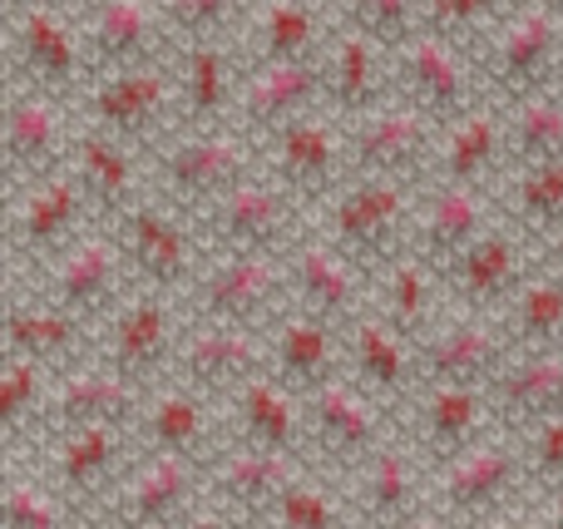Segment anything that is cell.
Returning <instances> with one entry per match:
<instances>
[{"instance_id": "6da1fadb", "label": "cell", "mask_w": 563, "mask_h": 529, "mask_svg": "<svg viewBox=\"0 0 563 529\" xmlns=\"http://www.w3.org/2000/svg\"><path fill=\"white\" fill-rule=\"evenodd\" d=\"M519 505H534L525 445L515 431H499V426L430 475V520L440 525H495Z\"/></svg>"}, {"instance_id": "7a4b0ae2", "label": "cell", "mask_w": 563, "mask_h": 529, "mask_svg": "<svg viewBox=\"0 0 563 529\" xmlns=\"http://www.w3.org/2000/svg\"><path fill=\"white\" fill-rule=\"evenodd\" d=\"M416 184L400 178H346L327 203L317 208V228L376 283L386 263H396L410 247V223H416Z\"/></svg>"}, {"instance_id": "3957f363", "label": "cell", "mask_w": 563, "mask_h": 529, "mask_svg": "<svg viewBox=\"0 0 563 529\" xmlns=\"http://www.w3.org/2000/svg\"><path fill=\"white\" fill-rule=\"evenodd\" d=\"M479 85L495 104L563 85V0H519L499 30L479 45Z\"/></svg>"}, {"instance_id": "277c9868", "label": "cell", "mask_w": 563, "mask_h": 529, "mask_svg": "<svg viewBox=\"0 0 563 529\" xmlns=\"http://www.w3.org/2000/svg\"><path fill=\"white\" fill-rule=\"evenodd\" d=\"M15 461L35 465L79 520H99L104 505L114 500V491L124 485L129 465L139 461V441L129 421L75 426V431L49 436L30 455H15Z\"/></svg>"}, {"instance_id": "5b68a950", "label": "cell", "mask_w": 563, "mask_h": 529, "mask_svg": "<svg viewBox=\"0 0 563 529\" xmlns=\"http://www.w3.org/2000/svg\"><path fill=\"white\" fill-rule=\"evenodd\" d=\"M257 168H263V148L243 129H184L148 154L154 194L188 218H198Z\"/></svg>"}, {"instance_id": "8992f818", "label": "cell", "mask_w": 563, "mask_h": 529, "mask_svg": "<svg viewBox=\"0 0 563 529\" xmlns=\"http://www.w3.org/2000/svg\"><path fill=\"white\" fill-rule=\"evenodd\" d=\"M203 257L223 253H287L311 228V203H301L291 188H282L267 168L228 188L218 203L194 218Z\"/></svg>"}, {"instance_id": "52a82bcc", "label": "cell", "mask_w": 563, "mask_h": 529, "mask_svg": "<svg viewBox=\"0 0 563 529\" xmlns=\"http://www.w3.org/2000/svg\"><path fill=\"white\" fill-rule=\"evenodd\" d=\"M95 223L99 218L89 208V194L69 164L59 174H45L35 184L15 188V194H5V273H40L49 257H59Z\"/></svg>"}, {"instance_id": "ba28073f", "label": "cell", "mask_w": 563, "mask_h": 529, "mask_svg": "<svg viewBox=\"0 0 563 529\" xmlns=\"http://www.w3.org/2000/svg\"><path fill=\"white\" fill-rule=\"evenodd\" d=\"M184 327H188L184 297L139 283L134 293L99 322L95 356L109 366V372L129 376L134 386L148 392V386H158L168 372H174V352H178Z\"/></svg>"}, {"instance_id": "9c48e42d", "label": "cell", "mask_w": 563, "mask_h": 529, "mask_svg": "<svg viewBox=\"0 0 563 529\" xmlns=\"http://www.w3.org/2000/svg\"><path fill=\"white\" fill-rule=\"evenodd\" d=\"M79 114H85V124L124 139V144H134L139 154L148 158L164 139L178 134V69H174V59L89 79L85 95H79Z\"/></svg>"}, {"instance_id": "30bf717a", "label": "cell", "mask_w": 563, "mask_h": 529, "mask_svg": "<svg viewBox=\"0 0 563 529\" xmlns=\"http://www.w3.org/2000/svg\"><path fill=\"white\" fill-rule=\"evenodd\" d=\"M188 317H213L247 332H263L291 307L287 253H223L203 257V273L184 293Z\"/></svg>"}, {"instance_id": "8fae6325", "label": "cell", "mask_w": 563, "mask_h": 529, "mask_svg": "<svg viewBox=\"0 0 563 529\" xmlns=\"http://www.w3.org/2000/svg\"><path fill=\"white\" fill-rule=\"evenodd\" d=\"M15 283H30L35 293H45L49 302L69 307V312L85 317V322L99 332V322L134 293L139 277H134V267H129V253H124V243H119L114 228L95 223L89 233H79L59 257H49L40 273L15 277Z\"/></svg>"}, {"instance_id": "7c38bea8", "label": "cell", "mask_w": 563, "mask_h": 529, "mask_svg": "<svg viewBox=\"0 0 563 529\" xmlns=\"http://www.w3.org/2000/svg\"><path fill=\"white\" fill-rule=\"evenodd\" d=\"M99 520L124 529H178V525L213 520L208 465L184 461V455L139 451V461L129 465L124 485L114 491V500L104 505Z\"/></svg>"}, {"instance_id": "4fadbf2b", "label": "cell", "mask_w": 563, "mask_h": 529, "mask_svg": "<svg viewBox=\"0 0 563 529\" xmlns=\"http://www.w3.org/2000/svg\"><path fill=\"white\" fill-rule=\"evenodd\" d=\"M301 401H307L311 465H321L331 481H346L351 471H361L400 431V416L386 411L376 396H366L351 376L321 386L317 396H301Z\"/></svg>"}, {"instance_id": "5bb4252c", "label": "cell", "mask_w": 563, "mask_h": 529, "mask_svg": "<svg viewBox=\"0 0 563 529\" xmlns=\"http://www.w3.org/2000/svg\"><path fill=\"white\" fill-rule=\"evenodd\" d=\"M69 99L49 95V89L5 85V109H0V178H5V194L35 184L45 174H59L69 164V148L75 134L69 129Z\"/></svg>"}, {"instance_id": "9a60e30c", "label": "cell", "mask_w": 563, "mask_h": 529, "mask_svg": "<svg viewBox=\"0 0 563 529\" xmlns=\"http://www.w3.org/2000/svg\"><path fill=\"white\" fill-rule=\"evenodd\" d=\"M257 148H263L267 174L311 208H321L351 178L346 119H336L327 104L301 114V119H291V124H282L277 134H267Z\"/></svg>"}, {"instance_id": "2e32d148", "label": "cell", "mask_w": 563, "mask_h": 529, "mask_svg": "<svg viewBox=\"0 0 563 529\" xmlns=\"http://www.w3.org/2000/svg\"><path fill=\"white\" fill-rule=\"evenodd\" d=\"M5 40H10V79L49 89V95L79 104V95L89 85V65H85V45H79L75 10L55 5V0H35V5H25L20 15L5 20Z\"/></svg>"}, {"instance_id": "e0dca14e", "label": "cell", "mask_w": 563, "mask_h": 529, "mask_svg": "<svg viewBox=\"0 0 563 529\" xmlns=\"http://www.w3.org/2000/svg\"><path fill=\"white\" fill-rule=\"evenodd\" d=\"M390 79H396V99L416 104L435 124H455L479 99H489L485 85H479L475 49H460L450 40L430 35V30H420L406 45L390 49Z\"/></svg>"}, {"instance_id": "ac0fdd59", "label": "cell", "mask_w": 563, "mask_h": 529, "mask_svg": "<svg viewBox=\"0 0 563 529\" xmlns=\"http://www.w3.org/2000/svg\"><path fill=\"white\" fill-rule=\"evenodd\" d=\"M440 129L430 114H420L406 99H386L380 109L361 119H346L351 139V178H400V184H430L440 148Z\"/></svg>"}, {"instance_id": "d6986e66", "label": "cell", "mask_w": 563, "mask_h": 529, "mask_svg": "<svg viewBox=\"0 0 563 529\" xmlns=\"http://www.w3.org/2000/svg\"><path fill=\"white\" fill-rule=\"evenodd\" d=\"M119 243L129 253V267L144 287H164V293L184 297L194 277L203 273V243L188 213L164 203L158 194H144L124 218L114 223Z\"/></svg>"}, {"instance_id": "ffe728a7", "label": "cell", "mask_w": 563, "mask_h": 529, "mask_svg": "<svg viewBox=\"0 0 563 529\" xmlns=\"http://www.w3.org/2000/svg\"><path fill=\"white\" fill-rule=\"evenodd\" d=\"M534 267H539V243L505 218V223H495L489 233H479L470 247H460V253L440 267V277H445V293H450L455 312H495L499 317Z\"/></svg>"}, {"instance_id": "44dd1931", "label": "cell", "mask_w": 563, "mask_h": 529, "mask_svg": "<svg viewBox=\"0 0 563 529\" xmlns=\"http://www.w3.org/2000/svg\"><path fill=\"white\" fill-rule=\"evenodd\" d=\"M495 431V406H489V386H465V382H420V392L400 411V436L410 451L430 465H450L465 455L479 436Z\"/></svg>"}, {"instance_id": "7402d4cb", "label": "cell", "mask_w": 563, "mask_h": 529, "mask_svg": "<svg viewBox=\"0 0 563 529\" xmlns=\"http://www.w3.org/2000/svg\"><path fill=\"white\" fill-rule=\"evenodd\" d=\"M75 20L89 79L158 65V59H174L178 49L158 0H89L85 10H75Z\"/></svg>"}, {"instance_id": "603a6c76", "label": "cell", "mask_w": 563, "mask_h": 529, "mask_svg": "<svg viewBox=\"0 0 563 529\" xmlns=\"http://www.w3.org/2000/svg\"><path fill=\"white\" fill-rule=\"evenodd\" d=\"M267 372V337L247 332L233 322H213V317H188L184 337L174 352V372L164 382H178L188 392L208 396V401H228L243 382Z\"/></svg>"}, {"instance_id": "cb8c5ba5", "label": "cell", "mask_w": 563, "mask_h": 529, "mask_svg": "<svg viewBox=\"0 0 563 529\" xmlns=\"http://www.w3.org/2000/svg\"><path fill=\"white\" fill-rule=\"evenodd\" d=\"M301 471H311L307 461L282 451H263V445H247L228 436L223 451L208 461V505H213V520L228 525H267L291 481Z\"/></svg>"}, {"instance_id": "d4e9b609", "label": "cell", "mask_w": 563, "mask_h": 529, "mask_svg": "<svg viewBox=\"0 0 563 529\" xmlns=\"http://www.w3.org/2000/svg\"><path fill=\"white\" fill-rule=\"evenodd\" d=\"M134 441L139 451L184 455V461L208 465L228 441L223 401H208V396L188 392L178 382H158L148 386L134 411Z\"/></svg>"}, {"instance_id": "484cf974", "label": "cell", "mask_w": 563, "mask_h": 529, "mask_svg": "<svg viewBox=\"0 0 563 529\" xmlns=\"http://www.w3.org/2000/svg\"><path fill=\"white\" fill-rule=\"evenodd\" d=\"M0 346L30 362H45L49 372H69V366L95 356V327L75 317L69 307L49 302L30 283H5V312H0Z\"/></svg>"}, {"instance_id": "4316f807", "label": "cell", "mask_w": 563, "mask_h": 529, "mask_svg": "<svg viewBox=\"0 0 563 529\" xmlns=\"http://www.w3.org/2000/svg\"><path fill=\"white\" fill-rule=\"evenodd\" d=\"M356 525H416L430 520V465L410 451L406 436H390L361 471L341 481Z\"/></svg>"}, {"instance_id": "83f0119b", "label": "cell", "mask_w": 563, "mask_h": 529, "mask_svg": "<svg viewBox=\"0 0 563 529\" xmlns=\"http://www.w3.org/2000/svg\"><path fill=\"white\" fill-rule=\"evenodd\" d=\"M505 223V203L499 188L479 184H420L416 198V223H410V253L426 263L445 267L460 247H470L479 233Z\"/></svg>"}, {"instance_id": "f1b7e54d", "label": "cell", "mask_w": 563, "mask_h": 529, "mask_svg": "<svg viewBox=\"0 0 563 529\" xmlns=\"http://www.w3.org/2000/svg\"><path fill=\"white\" fill-rule=\"evenodd\" d=\"M287 277H291V302L327 317L336 327L356 322L371 307V277L321 228H307L287 247Z\"/></svg>"}, {"instance_id": "f546056e", "label": "cell", "mask_w": 563, "mask_h": 529, "mask_svg": "<svg viewBox=\"0 0 563 529\" xmlns=\"http://www.w3.org/2000/svg\"><path fill=\"white\" fill-rule=\"evenodd\" d=\"M267 372L297 396H317L321 386L346 376V327L291 302L267 327Z\"/></svg>"}, {"instance_id": "4dcf8cb0", "label": "cell", "mask_w": 563, "mask_h": 529, "mask_svg": "<svg viewBox=\"0 0 563 529\" xmlns=\"http://www.w3.org/2000/svg\"><path fill=\"white\" fill-rule=\"evenodd\" d=\"M515 356L505 322L495 312H455L420 342V382H465L489 386Z\"/></svg>"}, {"instance_id": "1f68e13d", "label": "cell", "mask_w": 563, "mask_h": 529, "mask_svg": "<svg viewBox=\"0 0 563 529\" xmlns=\"http://www.w3.org/2000/svg\"><path fill=\"white\" fill-rule=\"evenodd\" d=\"M336 30L341 15L331 0H257V10L238 35V55H243V69L321 59Z\"/></svg>"}, {"instance_id": "d6a6232c", "label": "cell", "mask_w": 563, "mask_h": 529, "mask_svg": "<svg viewBox=\"0 0 563 529\" xmlns=\"http://www.w3.org/2000/svg\"><path fill=\"white\" fill-rule=\"evenodd\" d=\"M178 69V134L184 129H233L243 55L238 40H184L174 49Z\"/></svg>"}, {"instance_id": "836d02e7", "label": "cell", "mask_w": 563, "mask_h": 529, "mask_svg": "<svg viewBox=\"0 0 563 529\" xmlns=\"http://www.w3.org/2000/svg\"><path fill=\"white\" fill-rule=\"evenodd\" d=\"M346 376L400 416L420 392V346L406 342L376 307H366L356 322H346Z\"/></svg>"}, {"instance_id": "e575fe53", "label": "cell", "mask_w": 563, "mask_h": 529, "mask_svg": "<svg viewBox=\"0 0 563 529\" xmlns=\"http://www.w3.org/2000/svg\"><path fill=\"white\" fill-rule=\"evenodd\" d=\"M327 104V79H321V59H287V65H257L243 69V89H238L233 129H243L253 144L277 134L282 124L311 114Z\"/></svg>"}, {"instance_id": "d590c367", "label": "cell", "mask_w": 563, "mask_h": 529, "mask_svg": "<svg viewBox=\"0 0 563 529\" xmlns=\"http://www.w3.org/2000/svg\"><path fill=\"white\" fill-rule=\"evenodd\" d=\"M228 416V436L263 451L297 455L311 465V436H307V401L291 386H282L273 372H257L253 382H243L233 396L223 401ZM317 471V465H311Z\"/></svg>"}, {"instance_id": "8d00e7d4", "label": "cell", "mask_w": 563, "mask_h": 529, "mask_svg": "<svg viewBox=\"0 0 563 529\" xmlns=\"http://www.w3.org/2000/svg\"><path fill=\"white\" fill-rule=\"evenodd\" d=\"M509 174V109L495 99H479L470 114L440 129L430 184H479L499 188Z\"/></svg>"}, {"instance_id": "74e56055", "label": "cell", "mask_w": 563, "mask_h": 529, "mask_svg": "<svg viewBox=\"0 0 563 529\" xmlns=\"http://www.w3.org/2000/svg\"><path fill=\"white\" fill-rule=\"evenodd\" d=\"M139 401H144V386H134L129 376L109 372L99 356H89V362L55 376L45 401V421H40V441H49L59 431H75V426H104V421L134 426Z\"/></svg>"}, {"instance_id": "f35d334b", "label": "cell", "mask_w": 563, "mask_h": 529, "mask_svg": "<svg viewBox=\"0 0 563 529\" xmlns=\"http://www.w3.org/2000/svg\"><path fill=\"white\" fill-rule=\"evenodd\" d=\"M321 79H327V109L336 119H361L371 109H380L386 99H396L390 49L351 25H341L331 35L327 55H321Z\"/></svg>"}, {"instance_id": "ab89813d", "label": "cell", "mask_w": 563, "mask_h": 529, "mask_svg": "<svg viewBox=\"0 0 563 529\" xmlns=\"http://www.w3.org/2000/svg\"><path fill=\"white\" fill-rule=\"evenodd\" d=\"M371 307H376L406 342L420 346L450 317V293H445L440 267L406 247L396 263H386L376 273V283H371Z\"/></svg>"}, {"instance_id": "60d3db41", "label": "cell", "mask_w": 563, "mask_h": 529, "mask_svg": "<svg viewBox=\"0 0 563 529\" xmlns=\"http://www.w3.org/2000/svg\"><path fill=\"white\" fill-rule=\"evenodd\" d=\"M139 158L144 154H139L134 144H124V139L104 134V129H95V124H79L75 148H69V168H75L79 184H85L89 208H95L99 223L114 228L119 218L148 194L144 174H139Z\"/></svg>"}, {"instance_id": "b9f144b4", "label": "cell", "mask_w": 563, "mask_h": 529, "mask_svg": "<svg viewBox=\"0 0 563 529\" xmlns=\"http://www.w3.org/2000/svg\"><path fill=\"white\" fill-rule=\"evenodd\" d=\"M489 406H495L499 431H534L549 416H563V346L549 352H515L505 372L489 382Z\"/></svg>"}, {"instance_id": "7bdbcfd3", "label": "cell", "mask_w": 563, "mask_h": 529, "mask_svg": "<svg viewBox=\"0 0 563 529\" xmlns=\"http://www.w3.org/2000/svg\"><path fill=\"white\" fill-rule=\"evenodd\" d=\"M55 376L59 372H49L45 362L5 352V366H0V436H5V455H30L40 445V421H45Z\"/></svg>"}, {"instance_id": "ee69618b", "label": "cell", "mask_w": 563, "mask_h": 529, "mask_svg": "<svg viewBox=\"0 0 563 529\" xmlns=\"http://www.w3.org/2000/svg\"><path fill=\"white\" fill-rule=\"evenodd\" d=\"M515 352H549V346H563V277L549 273V267H534V273L519 283V293L505 302L499 312Z\"/></svg>"}, {"instance_id": "f6af8a7d", "label": "cell", "mask_w": 563, "mask_h": 529, "mask_svg": "<svg viewBox=\"0 0 563 529\" xmlns=\"http://www.w3.org/2000/svg\"><path fill=\"white\" fill-rule=\"evenodd\" d=\"M499 203H505V218L515 228H525L534 243L554 238L563 228V158H549V164H529L505 174L499 184Z\"/></svg>"}, {"instance_id": "bcb514c9", "label": "cell", "mask_w": 563, "mask_h": 529, "mask_svg": "<svg viewBox=\"0 0 563 529\" xmlns=\"http://www.w3.org/2000/svg\"><path fill=\"white\" fill-rule=\"evenodd\" d=\"M0 525L5 529H59L79 525V515L55 495V485L30 461L5 455V485H0Z\"/></svg>"}, {"instance_id": "7dc6e473", "label": "cell", "mask_w": 563, "mask_h": 529, "mask_svg": "<svg viewBox=\"0 0 563 529\" xmlns=\"http://www.w3.org/2000/svg\"><path fill=\"white\" fill-rule=\"evenodd\" d=\"M563 158V85L509 104V174Z\"/></svg>"}, {"instance_id": "c3c4849f", "label": "cell", "mask_w": 563, "mask_h": 529, "mask_svg": "<svg viewBox=\"0 0 563 529\" xmlns=\"http://www.w3.org/2000/svg\"><path fill=\"white\" fill-rule=\"evenodd\" d=\"M267 525L273 529H336V525H356V515H351L346 491H331L327 481L301 471L297 481L282 491V500H277V510Z\"/></svg>"}, {"instance_id": "681fc988", "label": "cell", "mask_w": 563, "mask_h": 529, "mask_svg": "<svg viewBox=\"0 0 563 529\" xmlns=\"http://www.w3.org/2000/svg\"><path fill=\"white\" fill-rule=\"evenodd\" d=\"M515 5L519 0H426V30L479 55V45L495 35L499 20Z\"/></svg>"}, {"instance_id": "f907efd6", "label": "cell", "mask_w": 563, "mask_h": 529, "mask_svg": "<svg viewBox=\"0 0 563 529\" xmlns=\"http://www.w3.org/2000/svg\"><path fill=\"white\" fill-rule=\"evenodd\" d=\"M174 40H238L257 0H158Z\"/></svg>"}, {"instance_id": "816d5d0a", "label": "cell", "mask_w": 563, "mask_h": 529, "mask_svg": "<svg viewBox=\"0 0 563 529\" xmlns=\"http://www.w3.org/2000/svg\"><path fill=\"white\" fill-rule=\"evenodd\" d=\"M341 15V25L371 35L376 45L396 49L410 35L426 30V0H331Z\"/></svg>"}, {"instance_id": "f5cc1de1", "label": "cell", "mask_w": 563, "mask_h": 529, "mask_svg": "<svg viewBox=\"0 0 563 529\" xmlns=\"http://www.w3.org/2000/svg\"><path fill=\"white\" fill-rule=\"evenodd\" d=\"M519 445H525V471H529V495H534V505L563 495V416L539 421L534 431L519 436Z\"/></svg>"}, {"instance_id": "db71d44e", "label": "cell", "mask_w": 563, "mask_h": 529, "mask_svg": "<svg viewBox=\"0 0 563 529\" xmlns=\"http://www.w3.org/2000/svg\"><path fill=\"white\" fill-rule=\"evenodd\" d=\"M539 267H549V273L563 277V228L554 238H544V243H539Z\"/></svg>"}, {"instance_id": "11a10c76", "label": "cell", "mask_w": 563, "mask_h": 529, "mask_svg": "<svg viewBox=\"0 0 563 529\" xmlns=\"http://www.w3.org/2000/svg\"><path fill=\"white\" fill-rule=\"evenodd\" d=\"M539 510H544V525L563 529V495H554V500H544V505H539Z\"/></svg>"}, {"instance_id": "9f6ffc18", "label": "cell", "mask_w": 563, "mask_h": 529, "mask_svg": "<svg viewBox=\"0 0 563 529\" xmlns=\"http://www.w3.org/2000/svg\"><path fill=\"white\" fill-rule=\"evenodd\" d=\"M25 5H35V0H0V15H20V10H25Z\"/></svg>"}, {"instance_id": "6f0895ef", "label": "cell", "mask_w": 563, "mask_h": 529, "mask_svg": "<svg viewBox=\"0 0 563 529\" xmlns=\"http://www.w3.org/2000/svg\"><path fill=\"white\" fill-rule=\"evenodd\" d=\"M55 5H65V10H85L89 0H55Z\"/></svg>"}]
</instances>
